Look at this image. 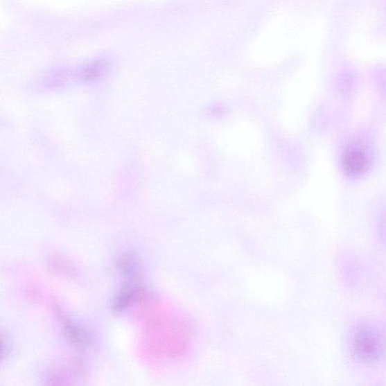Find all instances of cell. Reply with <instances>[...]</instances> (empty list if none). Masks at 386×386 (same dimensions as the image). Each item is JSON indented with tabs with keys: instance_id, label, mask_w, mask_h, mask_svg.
Instances as JSON below:
<instances>
[{
	"instance_id": "cell-4",
	"label": "cell",
	"mask_w": 386,
	"mask_h": 386,
	"mask_svg": "<svg viewBox=\"0 0 386 386\" xmlns=\"http://www.w3.org/2000/svg\"><path fill=\"white\" fill-rule=\"evenodd\" d=\"M62 319L64 335L73 346L84 351L91 348L92 339L87 330L66 316H63Z\"/></svg>"
},
{
	"instance_id": "cell-7",
	"label": "cell",
	"mask_w": 386,
	"mask_h": 386,
	"mask_svg": "<svg viewBox=\"0 0 386 386\" xmlns=\"http://www.w3.org/2000/svg\"><path fill=\"white\" fill-rule=\"evenodd\" d=\"M1 343H2V351H1V358L2 361L4 358L7 357L11 353L12 344L10 339L7 337L6 335L2 333L1 335Z\"/></svg>"
},
{
	"instance_id": "cell-1",
	"label": "cell",
	"mask_w": 386,
	"mask_h": 386,
	"mask_svg": "<svg viewBox=\"0 0 386 386\" xmlns=\"http://www.w3.org/2000/svg\"><path fill=\"white\" fill-rule=\"evenodd\" d=\"M349 349L356 361L374 364L380 362L385 353L386 337L376 326L362 324L351 333Z\"/></svg>"
},
{
	"instance_id": "cell-6",
	"label": "cell",
	"mask_w": 386,
	"mask_h": 386,
	"mask_svg": "<svg viewBox=\"0 0 386 386\" xmlns=\"http://www.w3.org/2000/svg\"><path fill=\"white\" fill-rule=\"evenodd\" d=\"M49 265L56 272L69 274L73 272L72 265L60 256H54L50 260Z\"/></svg>"
},
{
	"instance_id": "cell-5",
	"label": "cell",
	"mask_w": 386,
	"mask_h": 386,
	"mask_svg": "<svg viewBox=\"0 0 386 386\" xmlns=\"http://www.w3.org/2000/svg\"><path fill=\"white\" fill-rule=\"evenodd\" d=\"M116 267L125 279L136 281L139 279L141 272L139 255L133 252H126L120 254L116 262Z\"/></svg>"
},
{
	"instance_id": "cell-3",
	"label": "cell",
	"mask_w": 386,
	"mask_h": 386,
	"mask_svg": "<svg viewBox=\"0 0 386 386\" xmlns=\"http://www.w3.org/2000/svg\"><path fill=\"white\" fill-rule=\"evenodd\" d=\"M151 297L150 291L144 287L139 286L127 287L117 296L113 308L115 312L123 313L134 304L147 301Z\"/></svg>"
},
{
	"instance_id": "cell-2",
	"label": "cell",
	"mask_w": 386,
	"mask_h": 386,
	"mask_svg": "<svg viewBox=\"0 0 386 386\" xmlns=\"http://www.w3.org/2000/svg\"><path fill=\"white\" fill-rule=\"evenodd\" d=\"M342 167L350 177L362 176L371 166L370 152L361 144L349 146L342 153Z\"/></svg>"
}]
</instances>
